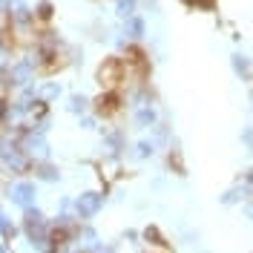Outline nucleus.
I'll list each match as a JSON object with an SVG mask.
<instances>
[{"instance_id": "f257e3e1", "label": "nucleus", "mask_w": 253, "mask_h": 253, "mask_svg": "<svg viewBox=\"0 0 253 253\" xmlns=\"http://www.w3.org/2000/svg\"><path fill=\"white\" fill-rule=\"evenodd\" d=\"M121 78H124V66H121L118 58H110V61L101 63V69H98V81H101L104 89H115V86L121 84Z\"/></svg>"}]
</instances>
